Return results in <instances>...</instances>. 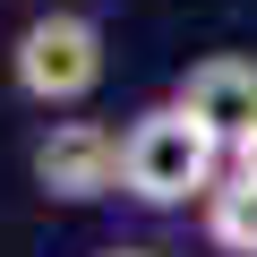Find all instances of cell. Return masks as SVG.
<instances>
[{
	"instance_id": "obj_5",
	"label": "cell",
	"mask_w": 257,
	"mask_h": 257,
	"mask_svg": "<svg viewBox=\"0 0 257 257\" xmlns=\"http://www.w3.org/2000/svg\"><path fill=\"white\" fill-rule=\"evenodd\" d=\"M206 240L223 257H257V189L240 172H223V189L206 197Z\"/></svg>"
},
{
	"instance_id": "obj_3",
	"label": "cell",
	"mask_w": 257,
	"mask_h": 257,
	"mask_svg": "<svg viewBox=\"0 0 257 257\" xmlns=\"http://www.w3.org/2000/svg\"><path fill=\"white\" fill-rule=\"evenodd\" d=\"M26 172L52 206H94V197L120 189V138L103 120H52L35 138V155H26Z\"/></svg>"
},
{
	"instance_id": "obj_7",
	"label": "cell",
	"mask_w": 257,
	"mask_h": 257,
	"mask_svg": "<svg viewBox=\"0 0 257 257\" xmlns=\"http://www.w3.org/2000/svg\"><path fill=\"white\" fill-rule=\"evenodd\" d=\"M94 257H155V248H94Z\"/></svg>"
},
{
	"instance_id": "obj_2",
	"label": "cell",
	"mask_w": 257,
	"mask_h": 257,
	"mask_svg": "<svg viewBox=\"0 0 257 257\" xmlns=\"http://www.w3.org/2000/svg\"><path fill=\"white\" fill-rule=\"evenodd\" d=\"M9 86H18L35 111H77V103L103 86V26L77 18V9L26 18L18 43H9Z\"/></svg>"
},
{
	"instance_id": "obj_1",
	"label": "cell",
	"mask_w": 257,
	"mask_h": 257,
	"mask_svg": "<svg viewBox=\"0 0 257 257\" xmlns=\"http://www.w3.org/2000/svg\"><path fill=\"white\" fill-rule=\"evenodd\" d=\"M223 146L206 138V128L180 111V103H146L138 120L120 128V197H138V206H206L223 189Z\"/></svg>"
},
{
	"instance_id": "obj_4",
	"label": "cell",
	"mask_w": 257,
	"mask_h": 257,
	"mask_svg": "<svg viewBox=\"0 0 257 257\" xmlns=\"http://www.w3.org/2000/svg\"><path fill=\"white\" fill-rule=\"evenodd\" d=\"M172 103H180V111L206 128V138L231 155L248 128H257V60H248V52H206L197 69H180Z\"/></svg>"
},
{
	"instance_id": "obj_6",
	"label": "cell",
	"mask_w": 257,
	"mask_h": 257,
	"mask_svg": "<svg viewBox=\"0 0 257 257\" xmlns=\"http://www.w3.org/2000/svg\"><path fill=\"white\" fill-rule=\"evenodd\" d=\"M231 172H240V180H248V189H257V128H248V138H240V146H231Z\"/></svg>"
}]
</instances>
